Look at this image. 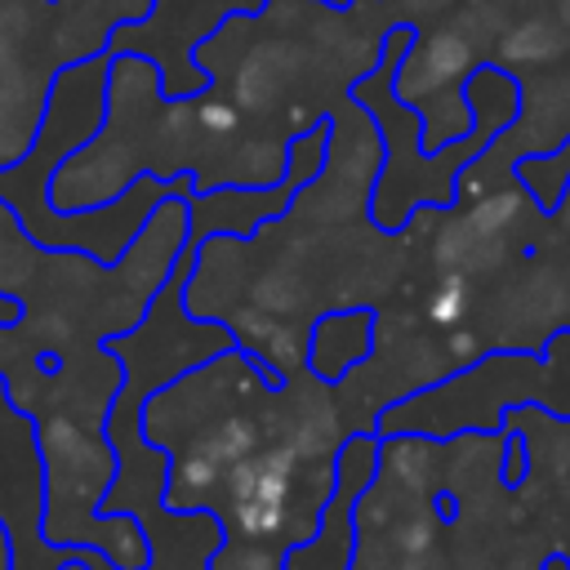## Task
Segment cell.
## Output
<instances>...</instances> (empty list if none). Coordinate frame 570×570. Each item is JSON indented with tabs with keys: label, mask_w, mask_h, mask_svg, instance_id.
<instances>
[{
	"label": "cell",
	"mask_w": 570,
	"mask_h": 570,
	"mask_svg": "<svg viewBox=\"0 0 570 570\" xmlns=\"http://www.w3.org/2000/svg\"><path fill=\"white\" fill-rule=\"evenodd\" d=\"M294 472H298V454L285 445L272 450H249L227 468V490H232V517L236 530L249 539L263 534H281L285 517H289V494H294Z\"/></svg>",
	"instance_id": "cell-1"
},
{
	"label": "cell",
	"mask_w": 570,
	"mask_h": 570,
	"mask_svg": "<svg viewBox=\"0 0 570 570\" xmlns=\"http://www.w3.org/2000/svg\"><path fill=\"white\" fill-rule=\"evenodd\" d=\"M254 450V428L245 423V419H227V423H218L187 459H183V468H178V476H183V485L187 490H209L218 476H227V468L240 459V454H249Z\"/></svg>",
	"instance_id": "cell-2"
},
{
	"label": "cell",
	"mask_w": 570,
	"mask_h": 570,
	"mask_svg": "<svg viewBox=\"0 0 570 570\" xmlns=\"http://www.w3.org/2000/svg\"><path fill=\"white\" fill-rule=\"evenodd\" d=\"M468 67H472V45H468L463 36H454V31H436V36H428V40L414 49V58L405 62V89H410V94L441 89V85L459 80Z\"/></svg>",
	"instance_id": "cell-3"
},
{
	"label": "cell",
	"mask_w": 570,
	"mask_h": 570,
	"mask_svg": "<svg viewBox=\"0 0 570 570\" xmlns=\"http://www.w3.org/2000/svg\"><path fill=\"white\" fill-rule=\"evenodd\" d=\"M561 49V31L548 22V18H530V22H521L508 40H503V58H512V62H543V58H552Z\"/></svg>",
	"instance_id": "cell-4"
},
{
	"label": "cell",
	"mask_w": 570,
	"mask_h": 570,
	"mask_svg": "<svg viewBox=\"0 0 570 570\" xmlns=\"http://www.w3.org/2000/svg\"><path fill=\"white\" fill-rule=\"evenodd\" d=\"M517 214H521V196H517V191H499V196L481 200V205L463 218V232H468V236H494V232L512 227Z\"/></svg>",
	"instance_id": "cell-5"
},
{
	"label": "cell",
	"mask_w": 570,
	"mask_h": 570,
	"mask_svg": "<svg viewBox=\"0 0 570 570\" xmlns=\"http://www.w3.org/2000/svg\"><path fill=\"white\" fill-rule=\"evenodd\" d=\"M463 312H468V281H463V276H445V281L432 289V298H428V316H432L436 325H459Z\"/></svg>",
	"instance_id": "cell-6"
},
{
	"label": "cell",
	"mask_w": 570,
	"mask_h": 570,
	"mask_svg": "<svg viewBox=\"0 0 570 570\" xmlns=\"http://www.w3.org/2000/svg\"><path fill=\"white\" fill-rule=\"evenodd\" d=\"M200 120H205V129H232L236 125V111L232 107H223V102H209V107H200Z\"/></svg>",
	"instance_id": "cell-7"
},
{
	"label": "cell",
	"mask_w": 570,
	"mask_h": 570,
	"mask_svg": "<svg viewBox=\"0 0 570 570\" xmlns=\"http://www.w3.org/2000/svg\"><path fill=\"white\" fill-rule=\"evenodd\" d=\"M450 347H454V352H463V356H468V352H472V347H476V343H472V334H454V338H450Z\"/></svg>",
	"instance_id": "cell-8"
},
{
	"label": "cell",
	"mask_w": 570,
	"mask_h": 570,
	"mask_svg": "<svg viewBox=\"0 0 570 570\" xmlns=\"http://www.w3.org/2000/svg\"><path fill=\"white\" fill-rule=\"evenodd\" d=\"M566 218H570V205H566Z\"/></svg>",
	"instance_id": "cell-9"
}]
</instances>
